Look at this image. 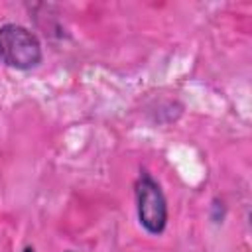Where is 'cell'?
I'll use <instances>...</instances> for the list:
<instances>
[{
    "instance_id": "6da1fadb",
    "label": "cell",
    "mask_w": 252,
    "mask_h": 252,
    "mask_svg": "<svg viewBox=\"0 0 252 252\" xmlns=\"http://www.w3.org/2000/svg\"><path fill=\"white\" fill-rule=\"evenodd\" d=\"M0 59L12 69L30 71L43 59L41 43L26 26L4 24L0 28Z\"/></svg>"
},
{
    "instance_id": "7a4b0ae2",
    "label": "cell",
    "mask_w": 252,
    "mask_h": 252,
    "mask_svg": "<svg viewBox=\"0 0 252 252\" xmlns=\"http://www.w3.org/2000/svg\"><path fill=\"white\" fill-rule=\"evenodd\" d=\"M134 197L142 228L148 234H161L167 226V201L159 183L148 171H142L136 179Z\"/></svg>"
},
{
    "instance_id": "3957f363",
    "label": "cell",
    "mask_w": 252,
    "mask_h": 252,
    "mask_svg": "<svg viewBox=\"0 0 252 252\" xmlns=\"http://www.w3.org/2000/svg\"><path fill=\"white\" fill-rule=\"evenodd\" d=\"M22 252H35V248H33V246H26Z\"/></svg>"
}]
</instances>
